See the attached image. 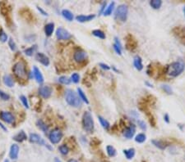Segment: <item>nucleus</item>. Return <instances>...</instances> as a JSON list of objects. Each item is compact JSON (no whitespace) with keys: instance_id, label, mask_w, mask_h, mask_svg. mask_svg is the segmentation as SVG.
Listing matches in <instances>:
<instances>
[{"instance_id":"1","label":"nucleus","mask_w":185,"mask_h":162,"mask_svg":"<svg viewBox=\"0 0 185 162\" xmlns=\"http://www.w3.org/2000/svg\"><path fill=\"white\" fill-rule=\"evenodd\" d=\"M185 69L184 62L182 60H179L177 61H174L168 66L166 73L167 75L171 77H177L181 75Z\"/></svg>"},{"instance_id":"2","label":"nucleus","mask_w":185,"mask_h":162,"mask_svg":"<svg viewBox=\"0 0 185 162\" xmlns=\"http://www.w3.org/2000/svg\"><path fill=\"white\" fill-rule=\"evenodd\" d=\"M65 100L69 106L73 107H80L82 106L81 99L72 89H67L65 92Z\"/></svg>"},{"instance_id":"3","label":"nucleus","mask_w":185,"mask_h":162,"mask_svg":"<svg viewBox=\"0 0 185 162\" xmlns=\"http://www.w3.org/2000/svg\"><path fill=\"white\" fill-rule=\"evenodd\" d=\"M82 125H83V128L87 133L93 132L95 124H94L93 117L89 111L84 112V114L82 115Z\"/></svg>"},{"instance_id":"4","label":"nucleus","mask_w":185,"mask_h":162,"mask_svg":"<svg viewBox=\"0 0 185 162\" xmlns=\"http://www.w3.org/2000/svg\"><path fill=\"white\" fill-rule=\"evenodd\" d=\"M129 14V8L125 4L119 5L116 8L115 13H114V17L117 21H119L121 22H126L127 17Z\"/></svg>"},{"instance_id":"5","label":"nucleus","mask_w":185,"mask_h":162,"mask_svg":"<svg viewBox=\"0 0 185 162\" xmlns=\"http://www.w3.org/2000/svg\"><path fill=\"white\" fill-rule=\"evenodd\" d=\"M14 75L19 79H25L26 76V66L22 61H18L13 66V68Z\"/></svg>"},{"instance_id":"6","label":"nucleus","mask_w":185,"mask_h":162,"mask_svg":"<svg viewBox=\"0 0 185 162\" xmlns=\"http://www.w3.org/2000/svg\"><path fill=\"white\" fill-rule=\"evenodd\" d=\"M63 138V132L59 128H54L49 134V139L53 144L59 143Z\"/></svg>"},{"instance_id":"7","label":"nucleus","mask_w":185,"mask_h":162,"mask_svg":"<svg viewBox=\"0 0 185 162\" xmlns=\"http://www.w3.org/2000/svg\"><path fill=\"white\" fill-rule=\"evenodd\" d=\"M125 39H126V48L128 50H129V51H134L138 47L137 40L131 34H128L126 36Z\"/></svg>"},{"instance_id":"8","label":"nucleus","mask_w":185,"mask_h":162,"mask_svg":"<svg viewBox=\"0 0 185 162\" xmlns=\"http://www.w3.org/2000/svg\"><path fill=\"white\" fill-rule=\"evenodd\" d=\"M56 37L59 40H68L72 38V34L64 28L59 27L56 30Z\"/></svg>"},{"instance_id":"9","label":"nucleus","mask_w":185,"mask_h":162,"mask_svg":"<svg viewBox=\"0 0 185 162\" xmlns=\"http://www.w3.org/2000/svg\"><path fill=\"white\" fill-rule=\"evenodd\" d=\"M0 119L7 124H12L15 120L14 115L8 111H1L0 112Z\"/></svg>"},{"instance_id":"10","label":"nucleus","mask_w":185,"mask_h":162,"mask_svg":"<svg viewBox=\"0 0 185 162\" xmlns=\"http://www.w3.org/2000/svg\"><path fill=\"white\" fill-rule=\"evenodd\" d=\"M73 58L75 60V61H77L78 63H81V62H83L84 61H86V59L87 58V54L85 51L79 49V50H77L74 52Z\"/></svg>"},{"instance_id":"11","label":"nucleus","mask_w":185,"mask_h":162,"mask_svg":"<svg viewBox=\"0 0 185 162\" xmlns=\"http://www.w3.org/2000/svg\"><path fill=\"white\" fill-rule=\"evenodd\" d=\"M39 94L43 98L47 99V98H50V96H51L52 89L48 85L40 86L39 88Z\"/></svg>"},{"instance_id":"12","label":"nucleus","mask_w":185,"mask_h":162,"mask_svg":"<svg viewBox=\"0 0 185 162\" xmlns=\"http://www.w3.org/2000/svg\"><path fill=\"white\" fill-rule=\"evenodd\" d=\"M29 140H30V142L37 143L39 145H47V143H45V142L44 141L41 136H40L39 134H37V133H30V136H29Z\"/></svg>"},{"instance_id":"13","label":"nucleus","mask_w":185,"mask_h":162,"mask_svg":"<svg viewBox=\"0 0 185 162\" xmlns=\"http://www.w3.org/2000/svg\"><path fill=\"white\" fill-rule=\"evenodd\" d=\"M35 59L44 66H48L50 63L49 58L45 54H44L43 52H37L35 55Z\"/></svg>"},{"instance_id":"14","label":"nucleus","mask_w":185,"mask_h":162,"mask_svg":"<svg viewBox=\"0 0 185 162\" xmlns=\"http://www.w3.org/2000/svg\"><path fill=\"white\" fill-rule=\"evenodd\" d=\"M135 133H136V126L135 124H132L124 130V136L128 139H131L134 136Z\"/></svg>"},{"instance_id":"15","label":"nucleus","mask_w":185,"mask_h":162,"mask_svg":"<svg viewBox=\"0 0 185 162\" xmlns=\"http://www.w3.org/2000/svg\"><path fill=\"white\" fill-rule=\"evenodd\" d=\"M32 74L34 75L35 79L37 83L39 84H43L44 83V76L42 75L41 71H40V69L37 67V66H34L33 67V71H32Z\"/></svg>"},{"instance_id":"16","label":"nucleus","mask_w":185,"mask_h":162,"mask_svg":"<svg viewBox=\"0 0 185 162\" xmlns=\"http://www.w3.org/2000/svg\"><path fill=\"white\" fill-rule=\"evenodd\" d=\"M19 155V147L17 144H13L10 147L9 157L12 160H17Z\"/></svg>"},{"instance_id":"17","label":"nucleus","mask_w":185,"mask_h":162,"mask_svg":"<svg viewBox=\"0 0 185 162\" xmlns=\"http://www.w3.org/2000/svg\"><path fill=\"white\" fill-rule=\"evenodd\" d=\"M95 17V15L94 14H90V15H79V16H77L76 19L77 21L79 22H87L92 21L94 18Z\"/></svg>"},{"instance_id":"18","label":"nucleus","mask_w":185,"mask_h":162,"mask_svg":"<svg viewBox=\"0 0 185 162\" xmlns=\"http://www.w3.org/2000/svg\"><path fill=\"white\" fill-rule=\"evenodd\" d=\"M151 142L153 143V145L158 147L159 149L165 150L169 146L168 142H165L163 140H158V139H153L151 141Z\"/></svg>"},{"instance_id":"19","label":"nucleus","mask_w":185,"mask_h":162,"mask_svg":"<svg viewBox=\"0 0 185 162\" xmlns=\"http://www.w3.org/2000/svg\"><path fill=\"white\" fill-rule=\"evenodd\" d=\"M13 140H15L17 142H22L23 141H25L27 139V135L26 134V133L24 132L23 130L20 131L19 133H17L15 136H13Z\"/></svg>"},{"instance_id":"20","label":"nucleus","mask_w":185,"mask_h":162,"mask_svg":"<svg viewBox=\"0 0 185 162\" xmlns=\"http://www.w3.org/2000/svg\"><path fill=\"white\" fill-rule=\"evenodd\" d=\"M133 66L138 71H142L143 69V64H142V60L141 57L139 56H135L133 58Z\"/></svg>"},{"instance_id":"21","label":"nucleus","mask_w":185,"mask_h":162,"mask_svg":"<svg viewBox=\"0 0 185 162\" xmlns=\"http://www.w3.org/2000/svg\"><path fill=\"white\" fill-rule=\"evenodd\" d=\"M54 30V23H53V22H49L44 26V33L48 37L51 36Z\"/></svg>"},{"instance_id":"22","label":"nucleus","mask_w":185,"mask_h":162,"mask_svg":"<svg viewBox=\"0 0 185 162\" xmlns=\"http://www.w3.org/2000/svg\"><path fill=\"white\" fill-rule=\"evenodd\" d=\"M3 81L5 85H7L9 88H12L14 85V81H13V77L10 75H5L3 77Z\"/></svg>"},{"instance_id":"23","label":"nucleus","mask_w":185,"mask_h":162,"mask_svg":"<svg viewBox=\"0 0 185 162\" xmlns=\"http://www.w3.org/2000/svg\"><path fill=\"white\" fill-rule=\"evenodd\" d=\"M62 16L64 17L66 20H68V22H72L73 20V14L68 9H64L61 12Z\"/></svg>"},{"instance_id":"24","label":"nucleus","mask_w":185,"mask_h":162,"mask_svg":"<svg viewBox=\"0 0 185 162\" xmlns=\"http://www.w3.org/2000/svg\"><path fill=\"white\" fill-rule=\"evenodd\" d=\"M124 154L125 157L128 160H132L135 156V149L134 148H129V149L124 150Z\"/></svg>"},{"instance_id":"25","label":"nucleus","mask_w":185,"mask_h":162,"mask_svg":"<svg viewBox=\"0 0 185 162\" xmlns=\"http://www.w3.org/2000/svg\"><path fill=\"white\" fill-rule=\"evenodd\" d=\"M36 125H37V127H38L40 130H42L44 133H47L48 130H49L48 126L45 124V123L44 122L42 119H38V120L36 121Z\"/></svg>"},{"instance_id":"26","label":"nucleus","mask_w":185,"mask_h":162,"mask_svg":"<svg viewBox=\"0 0 185 162\" xmlns=\"http://www.w3.org/2000/svg\"><path fill=\"white\" fill-rule=\"evenodd\" d=\"M114 5H115L114 2H112V3H110L108 5L107 8L105 9V11H104V16H109V15H111L113 11H114Z\"/></svg>"},{"instance_id":"27","label":"nucleus","mask_w":185,"mask_h":162,"mask_svg":"<svg viewBox=\"0 0 185 162\" xmlns=\"http://www.w3.org/2000/svg\"><path fill=\"white\" fill-rule=\"evenodd\" d=\"M78 97H79V98H80L82 101H83L84 103H86V104H88V103H89V100H88V98H87V97L86 96L85 93L83 92V90H82L81 88H78Z\"/></svg>"},{"instance_id":"28","label":"nucleus","mask_w":185,"mask_h":162,"mask_svg":"<svg viewBox=\"0 0 185 162\" xmlns=\"http://www.w3.org/2000/svg\"><path fill=\"white\" fill-rule=\"evenodd\" d=\"M106 152H107L108 156H109V157H114L117 154L116 149L111 145H108L107 147H106Z\"/></svg>"},{"instance_id":"29","label":"nucleus","mask_w":185,"mask_h":162,"mask_svg":"<svg viewBox=\"0 0 185 162\" xmlns=\"http://www.w3.org/2000/svg\"><path fill=\"white\" fill-rule=\"evenodd\" d=\"M98 119H99V121L100 124H101V126L103 127L105 129H109V127H110V124L109 123V121H108L107 119H105L104 117L102 116H98Z\"/></svg>"},{"instance_id":"30","label":"nucleus","mask_w":185,"mask_h":162,"mask_svg":"<svg viewBox=\"0 0 185 162\" xmlns=\"http://www.w3.org/2000/svg\"><path fill=\"white\" fill-rule=\"evenodd\" d=\"M36 50H37V45H33V46H31V47L25 49L24 50V53L26 56H28V57H31L35 52Z\"/></svg>"},{"instance_id":"31","label":"nucleus","mask_w":185,"mask_h":162,"mask_svg":"<svg viewBox=\"0 0 185 162\" xmlns=\"http://www.w3.org/2000/svg\"><path fill=\"white\" fill-rule=\"evenodd\" d=\"M162 5L161 0H151L150 1V6L153 9H160Z\"/></svg>"},{"instance_id":"32","label":"nucleus","mask_w":185,"mask_h":162,"mask_svg":"<svg viewBox=\"0 0 185 162\" xmlns=\"http://www.w3.org/2000/svg\"><path fill=\"white\" fill-rule=\"evenodd\" d=\"M92 34L95 37L100 38V39H105V34L104 33L102 30H94L92 31Z\"/></svg>"},{"instance_id":"33","label":"nucleus","mask_w":185,"mask_h":162,"mask_svg":"<svg viewBox=\"0 0 185 162\" xmlns=\"http://www.w3.org/2000/svg\"><path fill=\"white\" fill-rule=\"evenodd\" d=\"M146 139V136L145 133H138L137 136L135 137V141L138 143H142L144 142Z\"/></svg>"},{"instance_id":"34","label":"nucleus","mask_w":185,"mask_h":162,"mask_svg":"<svg viewBox=\"0 0 185 162\" xmlns=\"http://www.w3.org/2000/svg\"><path fill=\"white\" fill-rule=\"evenodd\" d=\"M59 82L62 84H65V85H68L71 83V79H69L68 77L67 76H60L59 78Z\"/></svg>"},{"instance_id":"35","label":"nucleus","mask_w":185,"mask_h":162,"mask_svg":"<svg viewBox=\"0 0 185 162\" xmlns=\"http://www.w3.org/2000/svg\"><path fill=\"white\" fill-rule=\"evenodd\" d=\"M59 151L60 152V153L62 155H67V154L69 152V149L68 147V146L64 145V144H63V145L59 146Z\"/></svg>"},{"instance_id":"36","label":"nucleus","mask_w":185,"mask_h":162,"mask_svg":"<svg viewBox=\"0 0 185 162\" xmlns=\"http://www.w3.org/2000/svg\"><path fill=\"white\" fill-rule=\"evenodd\" d=\"M8 37L7 34L3 30H0V41L3 43H5V42L8 41Z\"/></svg>"},{"instance_id":"37","label":"nucleus","mask_w":185,"mask_h":162,"mask_svg":"<svg viewBox=\"0 0 185 162\" xmlns=\"http://www.w3.org/2000/svg\"><path fill=\"white\" fill-rule=\"evenodd\" d=\"M20 100H21V102L23 104V106L26 107V109H28L29 108V103H28V100H27V98H26V96H24V95H21L20 96Z\"/></svg>"},{"instance_id":"38","label":"nucleus","mask_w":185,"mask_h":162,"mask_svg":"<svg viewBox=\"0 0 185 162\" xmlns=\"http://www.w3.org/2000/svg\"><path fill=\"white\" fill-rule=\"evenodd\" d=\"M8 46L12 51L14 52L17 50V44H16V43L14 42V40H13V38H9Z\"/></svg>"},{"instance_id":"39","label":"nucleus","mask_w":185,"mask_h":162,"mask_svg":"<svg viewBox=\"0 0 185 162\" xmlns=\"http://www.w3.org/2000/svg\"><path fill=\"white\" fill-rule=\"evenodd\" d=\"M71 81H73V83L78 84L80 81V75H78V73H73V75H71Z\"/></svg>"},{"instance_id":"40","label":"nucleus","mask_w":185,"mask_h":162,"mask_svg":"<svg viewBox=\"0 0 185 162\" xmlns=\"http://www.w3.org/2000/svg\"><path fill=\"white\" fill-rule=\"evenodd\" d=\"M9 98H10V96L8 94L4 93L2 90H0V99H2L4 101H8V100H9Z\"/></svg>"},{"instance_id":"41","label":"nucleus","mask_w":185,"mask_h":162,"mask_svg":"<svg viewBox=\"0 0 185 162\" xmlns=\"http://www.w3.org/2000/svg\"><path fill=\"white\" fill-rule=\"evenodd\" d=\"M161 88L166 94H172V89L170 86L167 85V84H163V85H161Z\"/></svg>"},{"instance_id":"42","label":"nucleus","mask_w":185,"mask_h":162,"mask_svg":"<svg viewBox=\"0 0 185 162\" xmlns=\"http://www.w3.org/2000/svg\"><path fill=\"white\" fill-rule=\"evenodd\" d=\"M138 124L139 125V127L142 128V130H146V123L143 120H138Z\"/></svg>"},{"instance_id":"43","label":"nucleus","mask_w":185,"mask_h":162,"mask_svg":"<svg viewBox=\"0 0 185 162\" xmlns=\"http://www.w3.org/2000/svg\"><path fill=\"white\" fill-rule=\"evenodd\" d=\"M113 47H114V51L116 52L117 54H119V55H122V48H120L119 46H117L116 44H114V45H113Z\"/></svg>"},{"instance_id":"44","label":"nucleus","mask_w":185,"mask_h":162,"mask_svg":"<svg viewBox=\"0 0 185 162\" xmlns=\"http://www.w3.org/2000/svg\"><path fill=\"white\" fill-rule=\"evenodd\" d=\"M99 66L103 69V70H105V71H109L110 70V66H109L107 64H105V63H100Z\"/></svg>"},{"instance_id":"45","label":"nucleus","mask_w":185,"mask_h":162,"mask_svg":"<svg viewBox=\"0 0 185 162\" xmlns=\"http://www.w3.org/2000/svg\"><path fill=\"white\" fill-rule=\"evenodd\" d=\"M114 44H116L117 46H119L120 48H123V47H122V44H121L120 41H119V39L117 38V37L114 38Z\"/></svg>"},{"instance_id":"46","label":"nucleus","mask_w":185,"mask_h":162,"mask_svg":"<svg viewBox=\"0 0 185 162\" xmlns=\"http://www.w3.org/2000/svg\"><path fill=\"white\" fill-rule=\"evenodd\" d=\"M37 9H38V11H39L40 13H41L42 15H44V16H46V17H47V16H48V13H46L45 11H44L43 9L41 8L40 7H37Z\"/></svg>"},{"instance_id":"47","label":"nucleus","mask_w":185,"mask_h":162,"mask_svg":"<svg viewBox=\"0 0 185 162\" xmlns=\"http://www.w3.org/2000/svg\"><path fill=\"white\" fill-rule=\"evenodd\" d=\"M105 7H106V3H103V4L101 5V8H100V15L101 13H104V11H105Z\"/></svg>"},{"instance_id":"48","label":"nucleus","mask_w":185,"mask_h":162,"mask_svg":"<svg viewBox=\"0 0 185 162\" xmlns=\"http://www.w3.org/2000/svg\"><path fill=\"white\" fill-rule=\"evenodd\" d=\"M164 119L166 123H169V116L168 114H165V116H164Z\"/></svg>"},{"instance_id":"49","label":"nucleus","mask_w":185,"mask_h":162,"mask_svg":"<svg viewBox=\"0 0 185 162\" xmlns=\"http://www.w3.org/2000/svg\"><path fill=\"white\" fill-rule=\"evenodd\" d=\"M0 127H1V128H3V129H4V131H7V128H6V127H5L4 125V124H2L1 122H0Z\"/></svg>"},{"instance_id":"50","label":"nucleus","mask_w":185,"mask_h":162,"mask_svg":"<svg viewBox=\"0 0 185 162\" xmlns=\"http://www.w3.org/2000/svg\"><path fill=\"white\" fill-rule=\"evenodd\" d=\"M68 162H78V161H77V160H75V159H70Z\"/></svg>"},{"instance_id":"51","label":"nucleus","mask_w":185,"mask_h":162,"mask_svg":"<svg viewBox=\"0 0 185 162\" xmlns=\"http://www.w3.org/2000/svg\"><path fill=\"white\" fill-rule=\"evenodd\" d=\"M54 162H62L60 161V160H59V158H57V157H55L54 158Z\"/></svg>"},{"instance_id":"52","label":"nucleus","mask_w":185,"mask_h":162,"mask_svg":"<svg viewBox=\"0 0 185 162\" xmlns=\"http://www.w3.org/2000/svg\"><path fill=\"white\" fill-rule=\"evenodd\" d=\"M4 162H9V161H8V159H6V160H5V161H4Z\"/></svg>"},{"instance_id":"53","label":"nucleus","mask_w":185,"mask_h":162,"mask_svg":"<svg viewBox=\"0 0 185 162\" xmlns=\"http://www.w3.org/2000/svg\"><path fill=\"white\" fill-rule=\"evenodd\" d=\"M184 14H185V7H184Z\"/></svg>"}]
</instances>
